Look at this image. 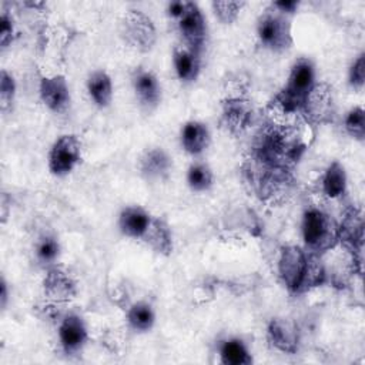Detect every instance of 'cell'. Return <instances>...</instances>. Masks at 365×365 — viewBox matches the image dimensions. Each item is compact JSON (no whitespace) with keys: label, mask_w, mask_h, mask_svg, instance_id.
<instances>
[{"label":"cell","mask_w":365,"mask_h":365,"mask_svg":"<svg viewBox=\"0 0 365 365\" xmlns=\"http://www.w3.org/2000/svg\"><path fill=\"white\" fill-rule=\"evenodd\" d=\"M177 24L184 44L197 51H201L205 41L207 27L202 13L195 3L185 1L184 11L177 19Z\"/></svg>","instance_id":"cell-6"},{"label":"cell","mask_w":365,"mask_h":365,"mask_svg":"<svg viewBox=\"0 0 365 365\" xmlns=\"http://www.w3.org/2000/svg\"><path fill=\"white\" fill-rule=\"evenodd\" d=\"M268 339L279 351L294 354L297 351L298 332L292 322L275 318L268 325Z\"/></svg>","instance_id":"cell-14"},{"label":"cell","mask_w":365,"mask_h":365,"mask_svg":"<svg viewBox=\"0 0 365 365\" xmlns=\"http://www.w3.org/2000/svg\"><path fill=\"white\" fill-rule=\"evenodd\" d=\"M44 294L56 301H66L76 295V284L71 277L60 268H51L44 277Z\"/></svg>","instance_id":"cell-13"},{"label":"cell","mask_w":365,"mask_h":365,"mask_svg":"<svg viewBox=\"0 0 365 365\" xmlns=\"http://www.w3.org/2000/svg\"><path fill=\"white\" fill-rule=\"evenodd\" d=\"M315 86V70L308 58H299L291 68L288 81L277 96V104L285 111L304 108L308 94Z\"/></svg>","instance_id":"cell-1"},{"label":"cell","mask_w":365,"mask_h":365,"mask_svg":"<svg viewBox=\"0 0 365 365\" xmlns=\"http://www.w3.org/2000/svg\"><path fill=\"white\" fill-rule=\"evenodd\" d=\"M81 160V143L73 134L58 137L48 153V168L51 174L64 177L70 174Z\"/></svg>","instance_id":"cell-4"},{"label":"cell","mask_w":365,"mask_h":365,"mask_svg":"<svg viewBox=\"0 0 365 365\" xmlns=\"http://www.w3.org/2000/svg\"><path fill=\"white\" fill-rule=\"evenodd\" d=\"M365 80V56L359 54L349 68V83L352 87L361 88Z\"/></svg>","instance_id":"cell-31"},{"label":"cell","mask_w":365,"mask_h":365,"mask_svg":"<svg viewBox=\"0 0 365 365\" xmlns=\"http://www.w3.org/2000/svg\"><path fill=\"white\" fill-rule=\"evenodd\" d=\"M308 255L297 245H287L281 250L278 259V272L289 291H301L304 275L307 271Z\"/></svg>","instance_id":"cell-5"},{"label":"cell","mask_w":365,"mask_h":365,"mask_svg":"<svg viewBox=\"0 0 365 365\" xmlns=\"http://www.w3.org/2000/svg\"><path fill=\"white\" fill-rule=\"evenodd\" d=\"M60 254L58 241L53 235H43L36 244V257L43 264H51L57 259Z\"/></svg>","instance_id":"cell-26"},{"label":"cell","mask_w":365,"mask_h":365,"mask_svg":"<svg viewBox=\"0 0 365 365\" xmlns=\"http://www.w3.org/2000/svg\"><path fill=\"white\" fill-rule=\"evenodd\" d=\"M181 144L182 148L192 154H201L210 144V131L208 127L201 121H188L181 130Z\"/></svg>","instance_id":"cell-17"},{"label":"cell","mask_w":365,"mask_h":365,"mask_svg":"<svg viewBox=\"0 0 365 365\" xmlns=\"http://www.w3.org/2000/svg\"><path fill=\"white\" fill-rule=\"evenodd\" d=\"M220 358L225 365H248L252 361L245 344L237 338L227 339L221 344Z\"/></svg>","instance_id":"cell-22"},{"label":"cell","mask_w":365,"mask_h":365,"mask_svg":"<svg viewBox=\"0 0 365 365\" xmlns=\"http://www.w3.org/2000/svg\"><path fill=\"white\" fill-rule=\"evenodd\" d=\"M252 107L248 100L231 98L224 103L222 121L231 133H241L251 121Z\"/></svg>","instance_id":"cell-11"},{"label":"cell","mask_w":365,"mask_h":365,"mask_svg":"<svg viewBox=\"0 0 365 365\" xmlns=\"http://www.w3.org/2000/svg\"><path fill=\"white\" fill-rule=\"evenodd\" d=\"M302 238L312 254L332 248L338 240V225L324 211L309 208L302 218Z\"/></svg>","instance_id":"cell-2"},{"label":"cell","mask_w":365,"mask_h":365,"mask_svg":"<svg viewBox=\"0 0 365 365\" xmlns=\"http://www.w3.org/2000/svg\"><path fill=\"white\" fill-rule=\"evenodd\" d=\"M16 91V84L13 76H10L6 70H1L0 76V101H1V108L6 110L14 97Z\"/></svg>","instance_id":"cell-30"},{"label":"cell","mask_w":365,"mask_h":365,"mask_svg":"<svg viewBox=\"0 0 365 365\" xmlns=\"http://www.w3.org/2000/svg\"><path fill=\"white\" fill-rule=\"evenodd\" d=\"M257 34L261 44L272 51H282L292 44L288 20L274 7L259 17Z\"/></svg>","instance_id":"cell-3"},{"label":"cell","mask_w":365,"mask_h":365,"mask_svg":"<svg viewBox=\"0 0 365 365\" xmlns=\"http://www.w3.org/2000/svg\"><path fill=\"white\" fill-rule=\"evenodd\" d=\"M185 7V1H171L167 6V13L173 17V19H178L181 16V13L184 11Z\"/></svg>","instance_id":"cell-34"},{"label":"cell","mask_w":365,"mask_h":365,"mask_svg":"<svg viewBox=\"0 0 365 365\" xmlns=\"http://www.w3.org/2000/svg\"><path fill=\"white\" fill-rule=\"evenodd\" d=\"M13 33H14L13 20L6 11H3L0 17V44L3 48H6L11 43Z\"/></svg>","instance_id":"cell-32"},{"label":"cell","mask_w":365,"mask_h":365,"mask_svg":"<svg viewBox=\"0 0 365 365\" xmlns=\"http://www.w3.org/2000/svg\"><path fill=\"white\" fill-rule=\"evenodd\" d=\"M171 160L161 148L145 151L140 161V170L147 178H163L170 173Z\"/></svg>","instance_id":"cell-20"},{"label":"cell","mask_w":365,"mask_h":365,"mask_svg":"<svg viewBox=\"0 0 365 365\" xmlns=\"http://www.w3.org/2000/svg\"><path fill=\"white\" fill-rule=\"evenodd\" d=\"M123 34L140 50H148L155 40V30L151 20L138 10H130L124 16Z\"/></svg>","instance_id":"cell-7"},{"label":"cell","mask_w":365,"mask_h":365,"mask_svg":"<svg viewBox=\"0 0 365 365\" xmlns=\"http://www.w3.org/2000/svg\"><path fill=\"white\" fill-rule=\"evenodd\" d=\"M242 6H244L242 1H214L212 3L215 16L224 23H231L238 16V11L241 10Z\"/></svg>","instance_id":"cell-29"},{"label":"cell","mask_w":365,"mask_h":365,"mask_svg":"<svg viewBox=\"0 0 365 365\" xmlns=\"http://www.w3.org/2000/svg\"><path fill=\"white\" fill-rule=\"evenodd\" d=\"M272 7L281 11L282 14L285 13H294L295 9L298 7V1H275L272 3Z\"/></svg>","instance_id":"cell-33"},{"label":"cell","mask_w":365,"mask_h":365,"mask_svg":"<svg viewBox=\"0 0 365 365\" xmlns=\"http://www.w3.org/2000/svg\"><path fill=\"white\" fill-rule=\"evenodd\" d=\"M0 298H1V307L4 308L6 302H7V284H6L4 279H1V295H0Z\"/></svg>","instance_id":"cell-35"},{"label":"cell","mask_w":365,"mask_h":365,"mask_svg":"<svg viewBox=\"0 0 365 365\" xmlns=\"http://www.w3.org/2000/svg\"><path fill=\"white\" fill-rule=\"evenodd\" d=\"M345 130L356 140H364L365 135V114L362 107H354L345 117Z\"/></svg>","instance_id":"cell-28"},{"label":"cell","mask_w":365,"mask_h":365,"mask_svg":"<svg viewBox=\"0 0 365 365\" xmlns=\"http://www.w3.org/2000/svg\"><path fill=\"white\" fill-rule=\"evenodd\" d=\"M151 217L145 210L137 205L125 207L118 217L120 231L131 238H141L150 225Z\"/></svg>","instance_id":"cell-15"},{"label":"cell","mask_w":365,"mask_h":365,"mask_svg":"<svg viewBox=\"0 0 365 365\" xmlns=\"http://www.w3.org/2000/svg\"><path fill=\"white\" fill-rule=\"evenodd\" d=\"M127 319L133 329H135L138 332H145L153 328L154 321H155V314L150 304L137 302V304L131 305V308L128 309Z\"/></svg>","instance_id":"cell-24"},{"label":"cell","mask_w":365,"mask_h":365,"mask_svg":"<svg viewBox=\"0 0 365 365\" xmlns=\"http://www.w3.org/2000/svg\"><path fill=\"white\" fill-rule=\"evenodd\" d=\"M58 336L66 352H77L87 341V328L84 321L76 314L66 315L60 324Z\"/></svg>","instance_id":"cell-9"},{"label":"cell","mask_w":365,"mask_h":365,"mask_svg":"<svg viewBox=\"0 0 365 365\" xmlns=\"http://www.w3.org/2000/svg\"><path fill=\"white\" fill-rule=\"evenodd\" d=\"M173 61L175 73L181 81L190 83L197 78L200 71V51L185 44L178 46L174 48Z\"/></svg>","instance_id":"cell-16"},{"label":"cell","mask_w":365,"mask_h":365,"mask_svg":"<svg viewBox=\"0 0 365 365\" xmlns=\"http://www.w3.org/2000/svg\"><path fill=\"white\" fill-rule=\"evenodd\" d=\"M324 277H325L324 267L321 265V261L318 259V257L315 254L308 255L307 271H305V275H304L301 291H305V289H308L311 287H317V285L322 284Z\"/></svg>","instance_id":"cell-27"},{"label":"cell","mask_w":365,"mask_h":365,"mask_svg":"<svg viewBox=\"0 0 365 365\" xmlns=\"http://www.w3.org/2000/svg\"><path fill=\"white\" fill-rule=\"evenodd\" d=\"M133 87L137 98L147 108L155 107L161 98V87L157 77L147 70H135L133 76Z\"/></svg>","instance_id":"cell-12"},{"label":"cell","mask_w":365,"mask_h":365,"mask_svg":"<svg viewBox=\"0 0 365 365\" xmlns=\"http://www.w3.org/2000/svg\"><path fill=\"white\" fill-rule=\"evenodd\" d=\"M331 93L327 84H315L311 93L307 97L304 110L309 114L311 118L317 121H324L331 111Z\"/></svg>","instance_id":"cell-19"},{"label":"cell","mask_w":365,"mask_h":365,"mask_svg":"<svg viewBox=\"0 0 365 365\" xmlns=\"http://www.w3.org/2000/svg\"><path fill=\"white\" fill-rule=\"evenodd\" d=\"M346 187V174L339 163H332L322 178V191L329 198H336L344 194Z\"/></svg>","instance_id":"cell-23"},{"label":"cell","mask_w":365,"mask_h":365,"mask_svg":"<svg viewBox=\"0 0 365 365\" xmlns=\"http://www.w3.org/2000/svg\"><path fill=\"white\" fill-rule=\"evenodd\" d=\"M338 240L352 251H361L364 240V222L359 210L349 208L345 212L342 222L338 227Z\"/></svg>","instance_id":"cell-10"},{"label":"cell","mask_w":365,"mask_h":365,"mask_svg":"<svg viewBox=\"0 0 365 365\" xmlns=\"http://www.w3.org/2000/svg\"><path fill=\"white\" fill-rule=\"evenodd\" d=\"M40 98L54 113H63L70 104V90L63 76L43 77L40 81Z\"/></svg>","instance_id":"cell-8"},{"label":"cell","mask_w":365,"mask_h":365,"mask_svg":"<svg viewBox=\"0 0 365 365\" xmlns=\"http://www.w3.org/2000/svg\"><path fill=\"white\" fill-rule=\"evenodd\" d=\"M214 181L211 168L205 163H194L187 171V182L192 191H207Z\"/></svg>","instance_id":"cell-25"},{"label":"cell","mask_w":365,"mask_h":365,"mask_svg":"<svg viewBox=\"0 0 365 365\" xmlns=\"http://www.w3.org/2000/svg\"><path fill=\"white\" fill-rule=\"evenodd\" d=\"M87 91L96 106L101 108L107 107L113 100V83L110 76L103 70L93 71L87 78Z\"/></svg>","instance_id":"cell-18"},{"label":"cell","mask_w":365,"mask_h":365,"mask_svg":"<svg viewBox=\"0 0 365 365\" xmlns=\"http://www.w3.org/2000/svg\"><path fill=\"white\" fill-rule=\"evenodd\" d=\"M141 238L160 254H170L173 250L170 228L161 218H151L150 225Z\"/></svg>","instance_id":"cell-21"}]
</instances>
